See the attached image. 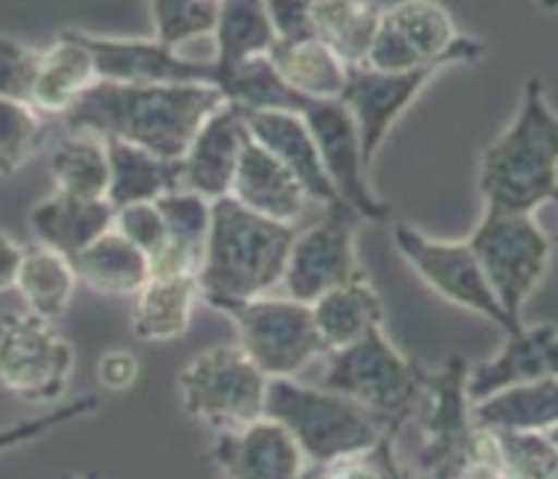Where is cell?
<instances>
[{"mask_svg":"<svg viewBox=\"0 0 558 479\" xmlns=\"http://www.w3.org/2000/svg\"><path fill=\"white\" fill-rule=\"evenodd\" d=\"M222 102L226 96L214 84L97 82L61 120L70 132H94L181 159Z\"/></svg>","mask_w":558,"mask_h":479,"instance_id":"6da1fadb","label":"cell"},{"mask_svg":"<svg viewBox=\"0 0 558 479\" xmlns=\"http://www.w3.org/2000/svg\"><path fill=\"white\" fill-rule=\"evenodd\" d=\"M294 225L255 213L231 195L214 201L205 261L198 270L202 299L219 306L229 299H253L277 287L286 273Z\"/></svg>","mask_w":558,"mask_h":479,"instance_id":"7a4b0ae2","label":"cell"},{"mask_svg":"<svg viewBox=\"0 0 558 479\" xmlns=\"http://www.w3.org/2000/svg\"><path fill=\"white\" fill-rule=\"evenodd\" d=\"M477 189L501 213H534L558 189V118L541 78L525 82L520 114L481 156Z\"/></svg>","mask_w":558,"mask_h":479,"instance_id":"3957f363","label":"cell"},{"mask_svg":"<svg viewBox=\"0 0 558 479\" xmlns=\"http://www.w3.org/2000/svg\"><path fill=\"white\" fill-rule=\"evenodd\" d=\"M265 414L292 431L306 462L318 467L357 453L376 443L385 431H393L349 395L328 390L322 383L306 386L294 378H270Z\"/></svg>","mask_w":558,"mask_h":479,"instance_id":"277c9868","label":"cell"},{"mask_svg":"<svg viewBox=\"0 0 558 479\" xmlns=\"http://www.w3.org/2000/svg\"><path fill=\"white\" fill-rule=\"evenodd\" d=\"M469 363L450 357L445 369L426 374L424 398L429 402L421 446V470L433 477H498L496 438L472 417L465 390Z\"/></svg>","mask_w":558,"mask_h":479,"instance_id":"5b68a950","label":"cell"},{"mask_svg":"<svg viewBox=\"0 0 558 479\" xmlns=\"http://www.w3.org/2000/svg\"><path fill=\"white\" fill-rule=\"evenodd\" d=\"M322 386L349 395L352 402L376 414L388 429H400L405 417L421 405L424 369L414 366L381 327L354 339L352 345L328 351Z\"/></svg>","mask_w":558,"mask_h":479,"instance_id":"8992f818","label":"cell"},{"mask_svg":"<svg viewBox=\"0 0 558 479\" xmlns=\"http://www.w3.org/2000/svg\"><path fill=\"white\" fill-rule=\"evenodd\" d=\"M484 58V42L457 34V22L438 0H400L381 10V22L361 66L409 72L433 63H474Z\"/></svg>","mask_w":558,"mask_h":479,"instance_id":"52a82bcc","label":"cell"},{"mask_svg":"<svg viewBox=\"0 0 558 479\" xmlns=\"http://www.w3.org/2000/svg\"><path fill=\"white\" fill-rule=\"evenodd\" d=\"M267 378L241 345H217L195 354L178 374L186 417L207 429L226 431L262 417Z\"/></svg>","mask_w":558,"mask_h":479,"instance_id":"ba28073f","label":"cell"},{"mask_svg":"<svg viewBox=\"0 0 558 479\" xmlns=\"http://www.w3.org/2000/svg\"><path fill=\"white\" fill-rule=\"evenodd\" d=\"M214 309L234 321L241 347L267 378H294L310 359L328 354L310 303L262 294L253 299H229Z\"/></svg>","mask_w":558,"mask_h":479,"instance_id":"9c48e42d","label":"cell"},{"mask_svg":"<svg viewBox=\"0 0 558 479\" xmlns=\"http://www.w3.org/2000/svg\"><path fill=\"white\" fill-rule=\"evenodd\" d=\"M469 243L501 309L508 311L510 321L522 323V306L546 273L553 237L541 228L534 213L484 210V219L477 222Z\"/></svg>","mask_w":558,"mask_h":479,"instance_id":"30bf717a","label":"cell"},{"mask_svg":"<svg viewBox=\"0 0 558 479\" xmlns=\"http://www.w3.org/2000/svg\"><path fill=\"white\" fill-rule=\"evenodd\" d=\"M75 347L37 311L0 315V390L27 405H51L66 393Z\"/></svg>","mask_w":558,"mask_h":479,"instance_id":"8fae6325","label":"cell"},{"mask_svg":"<svg viewBox=\"0 0 558 479\" xmlns=\"http://www.w3.org/2000/svg\"><path fill=\"white\" fill-rule=\"evenodd\" d=\"M393 246L438 297H445L460 309L481 315L505 333L520 327V323L510 321L508 311L501 309L496 291L486 282L484 267L477 261L469 240H436L409 225V222H397L393 225Z\"/></svg>","mask_w":558,"mask_h":479,"instance_id":"7c38bea8","label":"cell"},{"mask_svg":"<svg viewBox=\"0 0 558 479\" xmlns=\"http://www.w3.org/2000/svg\"><path fill=\"white\" fill-rule=\"evenodd\" d=\"M282 108H294L306 126L313 132L318 144L322 162L328 168V177L333 189L349 204L361 219H385L390 216V207L366 183V162L364 150H361V132L354 123L352 111L345 108L342 99H310V96L294 94L286 87V99Z\"/></svg>","mask_w":558,"mask_h":479,"instance_id":"4fadbf2b","label":"cell"},{"mask_svg":"<svg viewBox=\"0 0 558 479\" xmlns=\"http://www.w3.org/2000/svg\"><path fill=\"white\" fill-rule=\"evenodd\" d=\"M357 219L361 216L349 204H337L328 207V216L318 225L306 228L304 234L294 237L286 273L279 282L286 287V297L313 306L322 294L361 275L354 249Z\"/></svg>","mask_w":558,"mask_h":479,"instance_id":"5bb4252c","label":"cell"},{"mask_svg":"<svg viewBox=\"0 0 558 479\" xmlns=\"http://www.w3.org/2000/svg\"><path fill=\"white\" fill-rule=\"evenodd\" d=\"M448 70L445 63L421 66L409 72H381L369 66H352L349 82L342 90V102L352 111L357 132H361V150H364L366 171L376 165V156L381 144L397 126V120L414 106L426 84L436 78L438 72Z\"/></svg>","mask_w":558,"mask_h":479,"instance_id":"9a60e30c","label":"cell"},{"mask_svg":"<svg viewBox=\"0 0 558 479\" xmlns=\"http://www.w3.org/2000/svg\"><path fill=\"white\" fill-rule=\"evenodd\" d=\"M94 54L99 82L121 84H214L222 72L214 60L183 58V51L157 39H126L73 30Z\"/></svg>","mask_w":558,"mask_h":479,"instance_id":"2e32d148","label":"cell"},{"mask_svg":"<svg viewBox=\"0 0 558 479\" xmlns=\"http://www.w3.org/2000/svg\"><path fill=\"white\" fill-rule=\"evenodd\" d=\"M214 465L234 479H294L306 470V455L279 419H250L246 426L214 434Z\"/></svg>","mask_w":558,"mask_h":479,"instance_id":"e0dca14e","label":"cell"},{"mask_svg":"<svg viewBox=\"0 0 558 479\" xmlns=\"http://www.w3.org/2000/svg\"><path fill=\"white\" fill-rule=\"evenodd\" d=\"M246 138H250V130H246L243 108L226 99L198 126L186 153L181 156V186L205 195L210 201L229 195Z\"/></svg>","mask_w":558,"mask_h":479,"instance_id":"ac0fdd59","label":"cell"},{"mask_svg":"<svg viewBox=\"0 0 558 479\" xmlns=\"http://www.w3.org/2000/svg\"><path fill=\"white\" fill-rule=\"evenodd\" d=\"M243 118H246V130L255 142L267 147L294 177L304 183L310 201L325 204V207L342 204L328 177V168L322 162L316 138L294 108H243Z\"/></svg>","mask_w":558,"mask_h":479,"instance_id":"d6986e66","label":"cell"},{"mask_svg":"<svg viewBox=\"0 0 558 479\" xmlns=\"http://www.w3.org/2000/svg\"><path fill=\"white\" fill-rule=\"evenodd\" d=\"M508 342L496 357L481 366H469L465 390L477 402L484 395L505 390L510 383L537 381V378H558V327L556 323H534L510 330Z\"/></svg>","mask_w":558,"mask_h":479,"instance_id":"ffe728a7","label":"cell"},{"mask_svg":"<svg viewBox=\"0 0 558 479\" xmlns=\"http://www.w3.org/2000/svg\"><path fill=\"white\" fill-rule=\"evenodd\" d=\"M229 195L255 213L286 222V225H294L310 204L304 183L294 177L267 147L255 142L253 135L243 144Z\"/></svg>","mask_w":558,"mask_h":479,"instance_id":"44dd1931","label":"cell"},{"mask_svg":"<svg viewBox=\"0 0 558 479\" xmlns=\"http://www.w3.org/2000/svg\"><path fill=\"white\" fill-rule=\"evenodd\" d=\"M114 213L109 198H82L58 189L31 210L27 222L43 246L73 258L114 228Z\"/></svg>","mask_w":558,"mask_h":479,"instance_id":"7402d4cb","label":"cell"},{"mask_svg":"<svg viewBox=\"0 0 558 479\" xmlns=\"http://www.w3.org/2000/svg\"><path fill=\"white\" fill-rule=\"evenodd\" d=\"M97 82V63L90 48L73 30H66L39 54L31 106L46 118H63Z\"/></svg>","mask_w":558,"mask_h":479,"instance_id":"603a6c76","label":"cell"},{"mask_svg":"<svg viewBox=\"0 0 558 479\" xmlns=\"http://www.w3.org/2000/svg\"><path fill=\"white\" fill-rule=\"evenodd\" d=\"M267 60L277 70L279 82L310 99H340L352 70L316 34L277 39Z\"/></svg>","mask_w":558,"mask_h":479,"instance_id":"cb8c5ba5","label":"cell"},{"mask_svg":"<svg viewBox=\"0 0 558 479\" xmlns=\"http://www.w3.org/2000/svg\"><path fill=\"white\" fill-rule=\"evenodd\" d=\"M202 299L198 275H150L135 294L133 333L138 342H174L193 323Z\"/></svg>","mask_w":558,"mask_h":479,"instance_id":"d4e9b609","label":"cell"},{"mask_svg":"<svg viewBox=\"0 0 558 479\" xmlns=\"http://www.w3.org/2000/svg\"><path fill=\"white\" fill-rule=\"evenodd\" d=\"M70 261L78 282H87L94 291L109 297H135L150 279V258L114 228Z\"/></svg>","mask_w":558,"mask_h":479,"instance_id":"484cf974","label":"cell"},{"mask_svg":"<svg viewBox=\"0 0 558 479\" xmlns=\"http://www.w3.org/2000/svg\"><path fill=\"white\" fill-rule=\"evenodd\" d=\"M109 144L111 183L109 201L118 207L157 201L159 195L181 186V159H166L138 144L106 138Z\"/></svg>","mask_w":558,"mask_h":479,"instance_id":"4316f807","label":"cell"},{"mask_svg":"<svg viewBox=\"0 0 558 479\" xmlns=\"http://www.w3.org/2000/svg\"><path fill=\"white\" fill-rule=\"evenodd\" d=\"M472 417L484 429H549L558 422V378L510 383L472 402Z\"/></svg>","mask_w":558,"mask_h":479,"instance_id":"83f0119b","label":"cell"},{"mask_svg":"<svg viewBox=\"0 0 558 479\" xmlns=\"http://www.w3.org/2000/svg\"><path fill=\"white\" fill-rule=\"evenodd\" d=\"M313 318L328 351L352 345L354 339L369 333L373 327L385 323V303L378 297V291L366 275H354L340 287H333L328 294L313 303Z\"/></svg>","mask_w":558,"mask_h":479,"instance_id":"f1b7e54d","label":"cell"},{"mask_svg":"<svg viewBox=\"0 0 558 479\" xmlns=\"http://www.w3.org/2000/svg\"><path fill=\"white\" fill-rule=\"evenodd\" d=\"M210 39L214 63L226 72L246 60L267 58L279 34L265 0H219L217 30Z\"/></svg>","mask_w":558,"mask_h":479,"instance_id":"f546056e","label":"cell"},{"mask_svg":"<svg viewBox=\"0 0 558 479\" xmlns=\"http://www.w3.org/2000/svg\"><path fill=\"white\" fill-rule=\"evenodd\" d=\"M381 22L376 0H313L310 30L349 66H361Z\"/></svg>","mask_w":558,"mask_h":479,"instance_id":"4dcf8cb0","label":"cell"},{"mask_svg":"<svg viewBox=\"0 0 558 479\" xmlns=\"http://www.w3.org/2000/svg\"><path fill=\"white\" fill-rule=\"evenodd\" d=\"M54 186L82 198H109V144L94 132H70L49 156Z\"/></svg>","mask_w":558,"mask_h":479,"instance_id":"1f68e13d","label":"cell"},{"mask_svg":"<svg viewBox=\"0 0 558 479\" xmlns=\"http://www.w3.org/2000/svg\"><path fill=\"white\" fill-rule=\"evenodd\" d=\"M75 285H78V275L66 255L43 243L34 249H25L22 270L15 279V291L25 299V309L37 311L49 321H58L73 303Z\"/></svg>","mask_w":558,"mask_h":479,"instance_id":"d6a6232c","label":"cell"},{"mask_svg":"<svg viewBox=\"0 0 558 479\" xmlns=\"http://www.w3.org/2000/svg\"><path fill=\"white\" fill-rule=\"evenodd\" d=\"M217 15L219 0H150L154 39L178 51L195 39L214 36Z\"/></svg>","mask_w":558,"mask_h":479,"instance_id":"836d02e7","label":"cell"},{"mask_svg":"<svg viewBox=\"0 0 558 479\" xmlns=\"http://www.w3.org/2000/svg\"><path fill=\"white\" fill-rule=\"evenodd\" d=\"M496 438L498 477H558V453L544 431L489 429Z\"/></svg>","mask_w":558,"mask_h":479,"instance_id":"e575fe53","label":"cell"},{"mask_svg":"<svg viewBox=\"0 0 558 479\" xmlns=\"http://www.w3.org/2000/svg\"><path fill=\"white\" fill-rule=\"evenodd\" d=\"M39 114L31 102L0 96V180L15 177L39 142Z\"/></svg>","mask_w":558,"mask_h":479,"instance_id":"d590c367","label":"cell"},{"mask_svg":"<svg viewBox=\"0 0 558 479\" xmlns=\"http://www.w3.org/2000/svg\"><path fill=\"white\" fill-rule=\"evenodd\" d=\"M157 207L162 219H166V228H169V240L181 243V246L205 249L210 216H214V201L210 198L186 189V186H178V189L159 195Z\"/></svg>","mask_w":558,"mask_h":479,"instance_id":"8d00e7d4","label":"cell"},{"mask_svg":"<svg viewBox=\"0 0 558 479\" xmlns=\"http://www.w3.org/2000/svg\"><path fill=\"white\" fill-rule=\"evenodd\" d=\"M39 48L27 46L15 36L0 34V96L31 102L39 70Z\"/></svg>","mask_w":558,"mask_h":479,"instance_id":"74e56055","label":"cell"},{"mask_svg":"<svg viewBox=\"0 0 558 479\" xmlns=\"http://www.w3.org/2000/svg\"><path fill=\"white\" fill-rule=\"evenodd\" d=\"M114 231H121L123 237L135 243L147 258H154L169 243V228H166V219L159 213L157 201H138L118 207Z\"/></svg>","mask_w":558,"mask_h":479,"instance_id":"f35d334b","label":"cell"},{"mask_svg":"<svg viewBox=\"0 0 558 479\" xmlns=\"http://www.w3.org/2000/svg\"><path fill=\"white\" fill-rule=\"evenodd\" d=\"M393 438H397V431H385L376 443H369L357 453L342 455L322 470L328 477H400L402 467L393 455Z\"/></svg>","mask_w":558,"mask_h":479,"instance_id":"ab89813d","label":"cell"},{"mask_svg":"<svg viewBox=\"0 0 558 479\" xmlns=\"http://www.w3.org/2000/svg\"><path fill=\"white\" fill-rule=\"evenodd\" d=\"M99 407L97 395H87V398H78L73 405H63L54 407L49 414H43V417L25 419V422H15V426H7V429H0V453H7V450H13V446H22V443H31L43 438V434H49L58 426H66V422H73L78 417H87V414H94Z\"/></svg>","mask_w":558,"mask_h":479,"instance_id":"60d3db41","label":"cell"},{"mask_svg":"<svg viewBox=\"0 0 558 479\" xmlns=\"http://www.w3.org/2000/svg\"><path fill=\"white\" fill-rule=\"evenodd\" d=\"M138 359L130 351H109L102 354L97 363V381L106 386V390H114V393H123L130 390L135 381H138Z\"/></svg>","mask_w":558,"mask_h":479,"instance_id":"b9f144b4","label":"cell"},{"mask_svg":"<svg viewBox=\"0 0 558 479\" xmlns=\"http://www.w3.org/2000/svg\"><path fill=\"white\" fill-rule=\"evenodd\" d=\"M270 19L277 24L279 39H289V36H304L313 34L310 30V10H313V0H265Z\"/></svg>","mask_w":558,"mask_h":479,"instance_id":"7bdbcfd3","label":"cell"},{"mask_svg":"<svg viewBox=\"0 0 558 479\" xmlns=\"http://www.w3.org/2000/svg\"><path fill=\"white\" fill-rule=\"evenodd\" d=\"M22 258H25V249L10 234L0 231V294L15 287L19 270H22Z\"/></svg>","mask_w":558,"mask_h":479,"instance_id":"ee69618b","label":"cell"},{"mask_svg":"<svg viewBox=\"0 0 558 479\" xmlns=\"http://www.w3.org/2000/svg\"><path fill=\"white\" fill-rule=\"evenodd\" d=\"M544 434H546V441L553 443V450L558 453V422L556 426H549V429H544Z\"/></svg>","mask_w":558,"mask_h":479,"instance_id":"f6af8a7d","label":"cell"},{"mask_svg":"<svg viewBox=\"0 0 558 479\" xmlns=\"http://www.w3.org/2000/svg\"><path fill=\"white\" fill-rule=\"evenodd\" d=\"M537 3H541V10H546V12L558 10V0H537Z\"/></svg>","mask_w":558,"mask_h":479,"instance_id":"bcb514c9","label":"cell"},{"mask_svg":"<svg viewBox=\"0 0 558 479\" xmlns=\"http://www.w3.org/2000/svg\"><path fill=\"white\" fill-rule=\"evenodd\" d=\"M549 201H556V204H558V189L553 192V198H549ZM556 243H558V237H556Z\"/></svg>","mask_w":558,"mask_h":479,"instance_id":"7dc6e473","label":"cell"}]
</instances>
